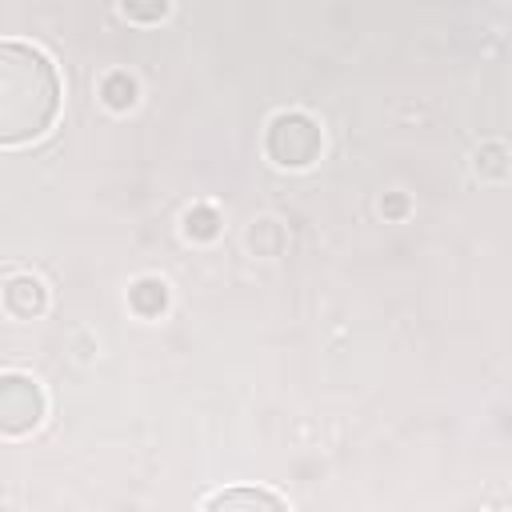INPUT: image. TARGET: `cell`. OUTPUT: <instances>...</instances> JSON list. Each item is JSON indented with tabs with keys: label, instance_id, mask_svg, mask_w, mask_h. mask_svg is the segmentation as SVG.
Returning a JSON list of instances; mask_svg holds the SVG:
<instances>
[{
	"label": "cell",
	"instance_id": "8992f818",
	"mask_svg": "<svg viewBox=\"0 0 512 512\" xmlns=\"http://www.w3.org/2000/svg\"><path fill=\"white\" fill-rule=\"evenodd\" d=\"M128 304H132L136 316H160L168 308V284L156 280V276H140L128 288Z\"/></svg>",
	"mask_w": 512,
	"mask_h": 512
},
{
	"label": "cell",
	"instance_id": "6da1fadb",
	"mask_svg": "<svg viewBox=\"0 0 512 512\" xmlns=\"http://www.w3.org/2000/svg\"><path fill=\"white\" fill-rule=\"evenodd\" d=\"M60 112V76L56 64L24 44H0V144H24L52 128Z\"/></svg>",
	"mask_w": 512,
	"mask_h": 512
},
{
	"label": "cell",
	"instance_id": "9c48e42d",
	"mask_svg": "<svg viewBox=\"0 0 512 512\" xmlns=\"http://www.w3.org/2000/svg\"><path fill=\"white\" fill-rule=\"evenodd\" d=\"M120 4H124V16L136 24H156L172 8V0H120Z\"/></svg>",
	"mask_w": 512,
	"mask_h": 512
},
{
	"label": "cell",
	"instance_id": "52a82bcc",
	"mask_svg": "<svg viewBox=\"0 0 512 512\" xmlns=\"http://www.w3.org/2000/svg\"><path fill=\"white\" fill-rule=\"evenodd\" d=\"M100 100L112 108V112H128L136 104V80L128 72H108L100 80Z\"/></svg>",
	"mask_w": 512,
	"mask_h": 512
},
{
	"label": "cell",
	"instance_id": "5b68a950",
	"mask_svg": "<svg viewBox=\"0 0 512 512\" xmlns=\"http://www.w3.org/2000/svg\"><path fill=\"white\" fill-rule=\"evenodd\" d=\"M204 508L208 512H216V508H284V500L264 488H224V492L208 496Z\"/></svg>",
	"mask_w": 512,
	"mask_h": 512
},
{
	"label": "cell",
	"instance_id": "7a4b0ae2",
	"mask_svg": "<svg viewBox=\"0 0 512 512\" xmlns=\"http://www.w3.org/2000/svg\"><path fill=\"white\" fill-rule=\"evenodd\" d=\"M264 148L280 168H308L324 148V132L308 112H276L268 120Z\"/></svg>",
	"mask_w": 512,
	"mask_h": 512
},
{
	"label": "cell",
	"instance_id": "3957f363",
	"mask_svg": "<svg viewBox=\"0 0 512 512\" xmlns=\"http://www.w3.org/2000/svg\"><path fill=\"white\" fill-rule=\"evenodd\" d=\"M44 420V392L32 376L4 372L0 376V432L24 436Z\"/></svg>",
	"mask_w": 512,
	"mask_h": 512
},
{
	"label": "cell",
	"instance_id": "ba28073f",
	"mask_svg": "<svg viewBox=\"0 0 512 512\" xmlns=\"http://www.w3.org/2000/svg\"><path fill=\"white\" fill-rule=\"evenodd\" d=\"M184 232H188L192 240H212V236L220 232V212L208 208V204L188 208V216H184Z\"/></svg>",
	"mask_w": 512,
	"mask_h": 512
},
{
	"label": "cell",
	"instance_id": "30bf717a",
	"mask_svg": "<svg viewBox=\"0 0 512 512\" xmlns=\"http://www.w3.org/2000/svg\"><path fill=\"white\" fill-rule=\"evenodd\" d=\"M476 172H484V176H504V172H508V152H504V144H484V148L476 152Z\"/></svg>",
	"mask_w": 512,
	"mask_h": 512
},
{
	"label": "cell",
	"instance_id": "277c9868",
	"mask_svg": "<svg viewBox=\"0 0 512 512\" xmlns=\"http://www.w3.org/2000/svg\"><path fill=\"white\" fill-rule=\"evenodd\" d=\"M4 308L20 320H32L44 312V284L36 276H8L4 284Z\"/></svg>",
	"mask_w": 512,
	"mask_h": 512
}]
</instances>
